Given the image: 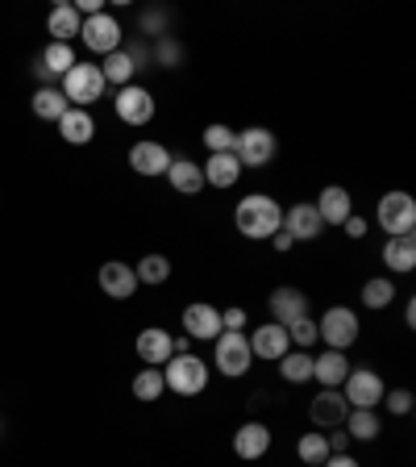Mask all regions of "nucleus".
<instances>
[{"mask_svg": "<svg viewBox=\"0 0 416 467\" xmlns=\"http://www.w3.org/2000/svg\"><path fill=\"white\" fill-rule=\"evenodd\" d=\"M233 225L250 243H271V234H279V225H283V204L267 192H250L233 209Z\"/></svg>", "mask_w": 416, "mask_h": 467, "instance_id": "nucleus-1", "label": "nucleus"}, {"mask_svg": "<svg viewBox=\"0 0 416 467\" xmlns=\"http://www.w3.org/2000/svg\"><path fill=\"white\" fill-rule=\"evenodd\" d=\"M213 368L221 371L225 379H242L246 371L254 368V355H250V338L246 330H221L213 338Z\"/></svg>", "mask_w": 416, "mask_h": 467, "instance_id": "nucleus-2", "label": "nucleus"}, {"mask_svg": "<svg viewBox=\"0 0 416 467\" xmlns=\"http://www.w3.org/2000/svg\"><path fill=\"white\" fill-rule=\"evenodd\" d=\"M163 379L167 392H175V397H200L208 389V363L200 355H171L163 363Z\"/></svg>", "mask_w": 416, "mask_h": 467, "instance_id": "nucleus-3", "label": "nucleus"}, {"mask_svg": "<svg viewBox=\"0 0 416 467\" xmlns=\"http://www.w3.org/2000/svg\"><path fill=\"white\" fill-rule=\"evenodd\" d=\"M105 76H100V63H76V67L63 76L58 92L67 97L71 109H92L100 97H105Z\"/></svg>", "mask_w": 416, "mask_h": 467, "instance_id": "nucleus-4", "label": "nucleus"}, {"mask_svg": "<svg viewBox=\"0 0 416 467\" xmlns=\"http://www.w3.org/2000/svg\"><path fill=\"white\" fill-rule=\"evenodd\" d=\"M362 334V321L354 309H346V305H333V309H325L317 317V338L325 342V350H346L354 347Z\"/></svg>", "mask_w": 416, "mask_h": 467, "instance_id": "nucleus-5", "label": "nucleus"}, {"mask_svg": "<svg viewBox=\"0 0 416 467\" xmlns=\"http://www.w3.org/2000/svg\"><path fill=\"white\" fill-rule=\"evenodd\" d=\"M375 222L388 238H408L416 230V201L408 192H383L375 204Z\"/></svg>", "mask_w": 416, "mask_h": 467, "instance_id": "nucleus-6", "label": "nucleus"}, {"mask_svg": "<svg viewBox=\"0 0 416 467\" xmlns=\"http://www.w3.org/2000/svg\"><path fill=\"white\" fill-rule=\"evenodd\" d=\"M79 38H84V47L92 50V55L105 58V55L126 47V29H121V21H117L113 13H96V17H84Z\"/></svg>", "mask_w": 416, "mask_h": 467, "instance_id": "nucleus-7", "label": "nucleus"}, {"mask_svg": "<svg viewBox=\"0 0 416 467\" xmlns=\"http://www.w3.org/2000/svg\"><path fill=\"white\" fill-rule=\"evenodd\" d=\"M275 150H279V138L271 134L267 126H250V130H238V142H233V155H238V163L246 167H267L275 159Z\"/></svg>", "mask_w": 416, "mask_h": 467, "instance_id": "nucleus-8", "label": "nucleus"}, {"mask_svg": "<svg viewBox=\"0 0 416 467\" xmlns=\"http://www.w3.org/2000/svg\"><path fill=\"white\" fill-rule=\"evenodd\" d=\"M383 392H388V384H383V376L370 368H350L346 384H341V397H346L350 409H379Z\"/></svg>", "mask_w": 416, "mask_h": 467, "instance_id": "nucleus-9", "label": "nucleus"}, {"mask_svg": "<svg viewBox=\"0 0 416 467\" xmlns=\"http://www.w3.org/2000/svg\"><path fill=\"white\" fill-rule=\"evenodd\" d=\"M117 117L126 121V126H150L155 121V92L142 84H126V88H117V100H113Z\"/></svg>", "mask_w": 416, "mask_h": 467, "instance_id": "nucleus-10", "label": "nucleus"}, {"mask_svg": "<svg viewBox=\"0 0 416 467\" xmlns=\"http://www.w3.org/2000/svg\"><path fill=\"white\" fill-rule=\"evenodd\" d=\"M175 163V155L167 150L158 138H137L134 146H129V167H134L137 175H146V180H158V175H167V167Z\"/></svg>", "mask_w": 416, "mask_h": 467, "instance_id": "nucleus-11", "label": "nucleus"}, {"mask_svg": "<svg viewBox=\"0 0 416 467\" xmlns=\"http://www.w3.org/2000/svg\"><path fill=\"white\" fill-rule=\"evenodd\" d=\"M279 230H288L296 243H312V238H320V234H325V222H320L317 204L300 201V204H291V209H283V225H279Z\"/></svg>", "mask_w": 416, "mask_h": 467, "instance_id": "nucleus-12", "label": "nucleus"}, {"mask_svg": "<svg viewBox=\"0 0 416 467\" xmlns=\"http://www.w3.org/2000/svg\"><path fill=\"white\" fill-rule=\"evenodd\" d=\"M184 334L192 342H213L221 334V309L208 301H192L184 309Z\"/></svg>", "mask_w": 416, "mask_h": 467, "instance_id": "nucleus-13", "label": "nucleus"}, {"mask_svg": "<svg viewBox=\"0 0 416 467\" xmlns=\"http://www.w3.org/2000/svg\"><path fill=\"white\" fill-rule=\"evenodd\" d=\"M267 451H271V426L267 421H242L233 434V455L246 459V463H259Z\"/></svg>", "mask_w": 416, "mask_h": 467, "instance_id": "nucleus-14", "label": "nucleus"}, {"mask_svg": "<svg viewBox=\"0 0 416 467\" xmlns=\"http://www.w3.org/2000/svg\"><path fill=\"white\" fill-rule=\"evenodd\" d=\"M346 413H350V405H346V397H341V389H320L309 405V418L317 430H341Z\"/></svg>", "mask_w": 416, "mask_h": 467, "instance_id": "nucleus-15", "label": "nucleus"}, {"mask_svg": "<svg viewBox=\"0 0 416 467\" xmlns=\"http://www.w3.org/2000/svg\"><path fill=\"white\" fill-rule=\"evenodd\" d=\"M246 338H250V355H254V359H267V363H279L283 355L291 350L288 330H283V326H275V321H267V326L250 330Z\"/></svg>", "mask_w": 416, "mask_h": 467, "instance_id": "nucleus-16", "label": "nucleus"}, {"mask_svg": "<svg viewBox=\"0 0 416 467\" xmlns=\"http://www.w3.org/2000/svg\"><path fill=\"white\" fill-rule=\"evenodd\" d=\"M134 350L146 368H163V363L175 355V334H167L163 326H146V330L137 334Z\"/></svg>", "mask_w": 416, "mask_h": 467, "instance_id": "nucleus-17", "label": "nucleus"}, {"mask_svg": "<svg viewBox=\"0 0 416 467\" xmlns=\"http://www.w3.org/2000/svg\"><path fill=\"white\" fill-rule=\"evenodd\" d=\"M96 284H100V292H105V296H113V301H129V296L137 292L134 267H129V263H121V259H108L105 267H100Z\"/></svg>", "mask_w": 416, "mask_h": 467, "instance_id": "nucleus-18", "label": "nucleus"}, {"mask_svg": "<svg viewBox=\"0 0 416 467\" xmlns=\"http://www.w3.org/2000/svg\"><path fill=\"white\" fill-rule=\"evenodd\" d=\"M271 321L275 326H283L288 330L291 321H300V317H309V296H304L300 288H291V284H283V288H275L271 292Z\"/></svg>", "mask_w": 416, "mask_h": 467, "instance_id": "nucleus-19", "label": "nucleus"}, {"mask_svg": "<svg viewBox=\"0 0 416 467\" xmlns=\"http://www.w3.org/2000/svg\"><path fill=\"white\" fill-rule=\"evenodd\" d=\"M312 204H317V213L325 225H346V217H354V201H350V192L341 184H325Z\"/></svg>", "mask_w": 416, "mask_h": 467, "instance_id": "nucleus-20", "label": "nucleus"}, {"mask_svg": "<svg viewBox=\"0 0 416 467\" xmlns=\"http://www.w3.org/2000/svg\"><path fill=\"white\" fill-rule=\"evenodd\" d=\"M346 376H350L346 350H320V355H312V379H317L320 389H341Z\"/></svg>", "mask_w": 416, "mask_h": 467, "instance_id": "nucleus-21", "label": "nucleus"}, {"mask_svg": "<svg viewBox=\"0 0 416 467\" xmlns=\"http://www.w3.org/2000/svg\"><path fill=\"white\" fill-rule=\"evenodd\" d=\"M58 134L71 146H87L96 138V117H92V109H67V113L58 117Z\"/></svg>", "mask_w": 416, "mask_h": 467, "instance_id": "nucleus-22", "label": "nucleus"}, {"mask_svg": "<svg viewBox=\"0 0 416 467\" xmlns=\"http://www.w3.org/2000/svg\"><path fill=\"white\" fill-rule=\"evenodd\" d=\"M204 171V188H233L238 180H242V163H238V155H208V163H200Z\"/></svg>", "mask_w": 416, "mask_h": 467, "instance_id": "nucleus-23", "label": "nucleus"}, {"mask_svg": "<svg viewBox=\"0 0 416 467\" xmlns=\"http://www.w3.org/2000/svg\"><path fill=\"white\" fill-rule=\"evenodd\" d=\"M167 180H171V188L179 196H200L204 192V171H200V163H192V159H175V163L167 167Z\"/></svg>", "mask_w": 416, "mask_h": 467, "instance_id": "nucleus-24", "label": "nucleus"}, {"mask_svg": "<svg viewBox=\"0 0 416 467\" xmlns=\"http://www.w3.org/2000/svg\"><path fill=\"white\" fill-rule=\"evenodd\" d=\"M100 76H105V84H117V88L134 84V76H137V58L129 55L126 47L113 50V55L100 58Z\"/></svg>", "mask_w": 416, "mask_h": 467, "instance_id": "nucleus-25", "label": "nucleus"}, {"mask_svg": "<svg viewBox=\"0 0 416 467\" xmlns=\"http://www.w3.org/2000/svg\"><path fill=\"white\" fill-rule=\"evenodd\" d=\"M383 267H391V275H408L416 267V238H388L383 243Z\"/></svg>", "mask_w": 416, "mask_h": 467, "instance_id": "nucleus-26", "label": "nucleus"}, {"mask_svg": "<svg viewBox=\"0 0 416 467\" xmlns=\"http://www.w3.org/2000/svg\"><path fill=\"white\" fill-rule=\"evenodd\" d=\"M341 430L350 434V442H375L379 430H383V421H379L375 409H350L346 421H341Z\"/></svg>", "mask_w": 416, "mask_h": 467, "instance_id": "nucleus-27", "label": "nucleus"}, {"mask_svg": "<svg viewBox=\"0 0 416 467\" xmlns=\"http://www.w3.org/2000/svg\"><path fill=\"white\" fill-rule=\"evenodd\" d=\"M79 26H84V17L76 13V5H58V9H50L46 17V29H50V42H67L79 34Z\"/></svg>", "mask_w": 416, "mask_h": 467, "instance_id": "nucleus-28", "label": "nucleus"}, {"mask_svg": "<svg viewBox=\"0 0 416 467\" xmlns=\"http://www.w3.org/2000/svg\"><path fill=\"white\" fill-rule=\"evenodd\" d=\"M76 63H79V58H76V50H71L67 42H50V47L42 50V67L38 71H42V76H58V79H63L71 67H76Z\"/></svg>", "mask_w": 416, "mask_h": 467, "instance_id": "nucleus-29", "label": "nucleus"}, {"mask_svg": "<svg viewBox=\"0 0 416 467\" xmlns=\"http://www.w3.org/2000/svg\"><path fill=\"white\" fill-rule=\"evenodd\" d=\"M134 397L146 400V405H155V400L167 397V379H163V368H142L134 376Z\"/></svg>", "mask_w": 416, "mask_h": 467, "instance_id": "nucleus-30", "label": "nucleus"}, {"mask_svg": "<svg viewBox=\"0 0 416 467\" xmlns=\"http://www.w3.org/2000/svg\"><path fill=\"white\" fill-rule=\"evenodd\" d=\"M279 376L288 379V384H309V379H312V355H309V350L291 347L288 355L279 359Z\"/></svg>", "mask_w": 416, "mask_h": 467, "instance_id": "nucleus-31", "label": "nucleus"}, {"mask_svg": "<svg viewBox=\"0 0 416 467\" xmlns=\"http://www.w3.org/2000/svg\"><path fill=\"white\" fill-rule=\"evenodd\" d=\"M396 301V280L391 275H375V280H367L362 284V305L367 309H388V305Z\"/></svg>", "mask_w": 416, "mask_h": 467, "instance_id": "nucleus-32", "label": "nucleus"}, {"mask_svg": "<svg viewBox=\"0 0 416 467\" xmlns=\"http://www.w3.org/2000/svg\"><path fill=\"white\" fill-rule=\"evenodd\" d=\"M29 105H34V113H38L42 121H58V117H63V113L71 109V105H67V97H63L58 88H38Z\"/></svg>", "mask_w": 416, "mask_h": 467, "instance_id": "nucleus-33", "label": "nucleus"}, {"mask_svg": "<svg viewBox=\"0 0 416 467\" xmlns=\"http://www.w3.org/2000/svg\"><path fill=\"white\" fill-rule=\"evenodd\" d=\"M134 275H137V284L158 288V284L171 280V259H167V254H146L142 263H134Z\"/></svg>", "mask_w": 416, "mask_h": 467, "instance_id": "nucleus-34", "label": "nucleus"}, {"mask_svg": "<svg viewBox=\"0 0 416 467\" xmlns=\"http://www.w3.org/2000/svg\"><path fill=\"white\" fill-rule=\"evenodd\" d=\"M296 455H300L304 467H320L325 459H330V442H325V430H312V434H304L300 442H296Z\"/></svg>", "mask_w": 416, "mask_h": 467, "instance_id": "nucleus-35", "label": "nucleus"}, {"mask_svg": "<svg viewBox=\"0 0 416 467\" xmlns=\"http://www.w3.org/2000/svg\"><path fill=\"white\" fill-rule=\"evenodd\" d=\"M204 146H208V155H229L233 142H238V130L225 126V121H213V126H204Z\"/></svg>", "mask_w": 416, "mask_h": 467, "instance_id": "nucleus-36", "label": "nucleus"}, {"mask_svg": "<svg viewBox=\"0 0 416 467\" xmlns=\"http://www.w3.org/2000/svg\"><path fill=\"white\" fill-rule=\"evenodd\" d=\"M288 338H291V347L296 350H309V347H317V321L312 317H300V321H291L288 326Z\"/></svg>", "mask_w": 416, "mask_h": 467, "instance_id": "nucleus-37", "label": "nucleus"}, {"mask_svg": "<svg viewBox=\"0 0 416 467\" xmlns=\"http://www.w3.org/2000/svg\"><path fill=\"white\" fill-rule=\"evenodd\" d=\"M379 405H388V413H396V418H408L412 413V392L408 389H391V392H383V400Z\"/></svg>", "mask_w": 416, "mask_h": 467, "instance_id": "nucleus-38", "label": "nucleus"}, {"mask_svg": "<svg viewBox=\"0 0 416 467\" xmlns=\"http://www.w3.org/2000/svg\"><path fill=\"white\" fill-rule=\"evenodd\" d=\"M155 58L163 63V67H175V63H179V42L163 34V38H158V47H155Z\"/></svg>", "mask_w": 416, "mask_h": 467, "instance_id": "nucleus-39", "label": "nucleus"}, {"mask_svg": "<svg viewBox=\"0 0 416 467\" xmlns=\"http://www.w3.org/2000/svg\"><path fill=\"white\" fill-rule=\"evenodd\" d=\"M325 442H330V455H350V434L346 430H325Z\"/></svg>", "mask_w": 416, "mask_h": 467, "instance_id": "nucleus-40", "label": "nucleus"}, {"mask_svg": "<svg viewBox=\"0 0 416 467\" xmlns=\"http://www.w3.org/2000/svg\"><path fill=\"white\" fill-rule=\"evenodd\" d=\"M221 330H246V309L242 305H233V309L221 313Z\"/></svg>", "mask_w": 416, "mask_h": 467, "instance_id": "nucleus-41", "label": "nucleus"}, {"mask_svg": "<svg viewBox=\"0 0 416 467\" xmlns=\"http://www.w3.org/2000/svg\"><path fill=\"white\" fill-rule=\"evenodd\" d=\"M271 246H275V251H279V254H288L291 246H296V238H291L288 230H279V234H271Z\"/></svg>", "mask_w": 416, "mask_h": 467, "instance_id": "nucleus-42", "label": "nucleus"}, {"mask_svg": "<svg viewBox=\"0 0 416 467\" xmlns=\"http://www.w3.org/2000/svg\"><path fill=\"white\" fill-rule=\"evenodd\" d=\"M341 230H346L350 238H367V222H362V217H346V225H341Z\"/></svg>", "mask_w": 416, "mask_h": 467, "instance_id": "nucleus-43", "label": "nucleus"}, {"mask_svg": "<svg viewBox=\"0 0 416 467\" xmlns=\"http://www.w3.org/2000/svg\"><path fill=\"white\" fill-rule=\"evenodd\" d=\"M320 467H359V459H354V455H330Z\"/></svg>", "mask_w": 416, "mask_h": 467, "instance_id": "nucleus-44", "label": "nucleus"}, {"mask_svg": "<svg viewBox=\"0 0 416 467\" xmlns=\"http://www.w3.org/2000/svg\"><path fill=\"white\" fill-rule=\"evenodd\" d=\"M404 321H408V326H416V305H412V301L404 305Z\"/></svg>", "mask_w": 416, "mask_h": 467, "instance_id": "nucleus-45", "label": "nucleus"}]
</instances>
